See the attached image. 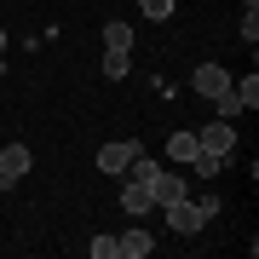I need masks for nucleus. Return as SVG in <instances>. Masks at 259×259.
Returning <instances> with one entry per match:
<instances>
[{"label":"nucleus","mask_w":259,"mask_h":259,"mask_svg":"<svg viewBox=\"0 0 259 259\" xmlns=\"http://www.w3.org/2000/svg\"><path fill=\"white\" fill-rule=\"evenodd\" d=\"M133 6H139L144 18H150V23H167V18H173V6H179V0H133Z\"/></svg>","instance_id":"12"},{"label":"nucleus","mask_w":259,"mask_h":259,"mask_svg":"<svg viewBox=\"0 0 259 259\" xmlns=\"http://www.w3.org/2000/svg\"><path fill=\"white\" fill-rule=\"evenodd\" d=\"M150 196H156V207H161V202H173V196H190V190H185V179H179V173L156 167V173H150Z\"/></svg>","instance_id":"7"},{"label":"nucleus","mask_w":259,"mask_h":259,"mask_svg":"<svg viewBox=\"0 0 259 259\" xmlns=\"http://www.w3.org/2000/svg\"><path fill=\"white\" fill-rule=\"evenodd\" d=\"M196 144H202L207 156H225V161H231V150H236V121H207V127L196 133Z\"/></svg>","instance_id":"2"},{"label":"nucleus","mask_w":259,"mask_h":259,"mask_svg":"<svg viewBox=\"0 0 259 259\" xmlns=\"http://www.w3.org/2000/svg\"><path fill=\"white\" fill-rule=\"evenodd\" d=\"M127 69H133L127 52H104V75H110V81H127Z\"/></svg>","instance_id":"14"},{"label":"nucleus","mask_w":259,"mask_h":259,"mask_svg":"<svg viewBox=\"0 0 259 259\" xmlns=\"http://www.w3.org/2000/svg\"><path fill=\"white\" fill-rule=\"evenodd\" d=\"M231 93H236V104H242V110H259V75L248 69L242 81H231Z\"/></svg>","instance_id":"11"},{"label":"nucleus","mask_w":259,"mask_h":259,"mask_svg":"<svg viewBox=\"0 0 259 259\" xmlns=\"http://www.w3.org/2000/svg\"><path fill=\"white\" fill-rule=\"evenodd\" d=\"M196 93H202L207 104L231 98V69H219V64H196Z\"/></svg>","instance_id":"4"},{"label":"nucleus","mask_w":259,"mask_h":259,"mask_svg":"<svg viewBox=\"0 0 259 259\" xmlns=\"http://www.w3.org/2000/svg\"><path fill=\"white\" fill-rule=\"evenodd\" d=\"M190 173H196V179H219V173H225V156H207V150H202V156L190 161Z\"/></svg>","instance_id":"13"},{"label":"nucleus","mask_w":259,"mask_h":259,"mask_svg":"<svg viewBox=\"0 0 259 259\" xmlns=\"http://www.w3.org/2000/svg\"><path fill=\"white\" fill-rule=\"evenodd\" d=\"M242 40H248V47L259 40V18H253V12H242Z\"/></svg>","instance_id":"16"},{"label":"nucleus","mask_w":259,"mask_h":259,"mask_svg":"<svg viewBox=\"0 0 259 259\" xmlns=\"http://www.w3.org/2000/svg\"><path fill=\"white\" fill-rule=\"evenodd\" d=\"M121 242V259H144V253H156V236L150 231H127V236H115Z\"/></svg>","instance_id":"10"},{"label":"nucleus","mask_w":259,"mask_h":259,"mask_svg":"<svg viewBox=\"0 0 259 259\" xmlns=\"http://www.w3.org/2000/svg\"><path fill=\"white\" fill-rule=\"evenodd\" d=\"M29 167H35L29 144H6V150H0V190H12V185H18V179L29 173Z\"/></svg>","instance_id":"5"},{"label":"nucleus","mask_w":259,"mask_h":259,"mask_svg":"<svg viewBox=\"0 0 259 259\" xmlns=\"http://www.w3.org/2000/svg\"><path fill=\"white\" fill-rule=\"evenodd\" d=\"M139 150H144L139 139H115V144H104L93 161H98V173H115V179H121V173H127V161L139 156Z\"/></svg>","instance_id":"3"},{"label":"nucleus","mask_w":259,"mask_h":259,"mask_svg":"<svg viewBox=\"0 0 259 259\" xmlns=\"http://www.w3.org/2000/svg\"><path fill=\"white\" fill-rule=\"evenodd\" d=\"M161 213H167V231H179V236H196L207 225V213H202L196 196H173V202H161Z\"/></svg>","instance_id":"1"},{"label":"nucleus","mask_w":259,"mask_h":259,"mask_svg":"<svg viewBox=\"0 0 259 259\" xmlns=\"http://www.w3.org/2000/svg\"><path fill=\"white\" fill-rule=\"evenodd\" d=\"M167 156H173L179 167H190L196 156H202V144H196V133H190V127H179L173 139H167Z\"/></svg>","instance_id":"8"},{"label":"nucleus","mask_w":259,"mask_h":259,"mask_svg":"<svg viewBox=\"0 0 259 259\" xmlns=\"http://www.w3.org/2000/svg\"><path fill=\"white\" fill-rule=\"evenodd\" d=\"M87 253H93V259H121V242H115V236H93Z\"/></svg>","instance_id":"15"},{"label":"nucleus","mask_w":259,"mask_h":259,"mask_svg":"<svg viewBox=\"0 0 259 259\" xmlns=\"http://www.w3.org/2000/svg\"><path fill=\"white\" fill-rule=\"evenodd\" d=\"M127 6H133V0H127Z\"/></svg>","instance_id":"19"},{"label":"nucleus","mask_w":259,"mask_h":259,"mask_svg":"<svg viewBox=\"0 0 259 259\" xmlns=\"http://www.w3.org/2000/svg\"><path fill=\"white\" fill-rule=\"evenodd\" d=\"M0 75H6V58H0Z\"/></svg>","instance_id":"18"},{"label":"nucleus","mask_w":259,"mask_h":259,"mask_svg":"<svg viewBox=\"0 0 259 259\" xmlns=\"http://www.w3.org/2000/svg\"><path fill=\"white\" fill-rule=\"evenodd\" d=\"M127 185H121V207L127 213H150L156 207V196H150V179H133V173H121Z\"/></svg>","instance_id":"6"},{"label":"nucleus","mask_w":259,"mask_h":259,"mask_svg":"<svg viewBox=\"0 0 259 259\" xmlns=\"http://www.w3.org/2000/svg\"><path fill=\"white\" fill-rule=\"evenodd\" d=\"M104 52H133V23H121V18L104 23Z\"/></svg>","instance_id":"9"},{"label":"nucleus","mask_w":259,"mask_h":259,"mask_svg":"<svg viewBox=\"0 0 259 259\" xmlns=\"http://www.w3.org/2000/svg\"><path fill=\"white\" fill-rule=\"evenodd\" d=\"M0 52H6V29H0Z\"/></svg>","instance_id":"17"}]
</instances>
